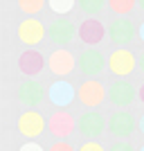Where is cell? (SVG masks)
I'll return each instance as SVG.
<instances>
[{"label": "cell", "instance_id": "cell-23", "mask_svg": "<svg viewBox=\"0 0 144 151\" xmlns=\"http://www.w3.org/2000/svg\"><path fill=\"white\" fill-rule=\"evenodd\" d=\"M108 151H135V149H133V145H128V142H124V140H117L115 145H110Z\"/></svg>", "mask_w": 144, "mask_h": 151}, {"label": "cell", "instance_id": "cell-18", "mask_svg": "<svg viewBox=\"0 0 144 151\" xmlns=\"http://www.w3.org/2000/svg\"><path fill=\"white\" fill-rule=\"evenodd\" d=\"M106 5H108V0H77V7L83 14H99L104 12Z\"/></svg>", "mask_w": 144, "mask_h": 151}, {"label": "cell", "instance_id": "cell-28", "mask_svg": "<svg viewBox=\"0 0 144 151\" xmlns=\"http://www.w3.org/2000/svg\"><path fill=\"white\" fill-rule=\"evenodd\" d=\"M140 131H142V135H144V115H142V120H140Z\"/></svg>", "mask_w": 144, "mask_h": 151}, {"label": "cell", "instance_id": "cell-9", "mask_svg": "<svg viewBox=\"0 0 144 151\" xmlns=\"http://www.w3.org/2000/svg\"><path fill=\"white\" fill-rule=\"evenodd\" d=\"M47 36V29H45V25L41 23L38 18H25L23 23L18 25V38H20V43H25V45H38L43 38Z\"/></svg>", "mask_w": 144, "mask_h": 151}, {"label": "cell", "instance_id": "cell-26", "mask_svg": "<svg viewBox=\"0 0 144 151\" xmlns=\"http://www.w3.org/2000/svg\"><path fill=\"white\" fill-rule=\"evenodd\" d=\"M138 97H140V101H142V104H144V83H142V86H140V90H138Z\"/></svg>", "mask_w": 144, "mask_h": 151}, {"label": "cell", "instance_id": "cell-19", "mask_svg": "<svg viewBox=\"0 0 144 151\" xmlns=\"http://www.w3.org/2000/svg\"><path fill=\"white\" fill-rule=\"evenodd\" d=\"M75 5H77V0H47V7H50L54 14H61V18H63V14L72 12Z\"/></svg>", "mask_w": 144, "mask_h": 151}, {"label": "cell", "instance_id": "cell-25", "mask_svg": "<svg viewBox=\"0 0 144 151\" xmlns=\"http://www.w3.org/2000/svg\"><path fill=\"white\" fill-rule=\"evenodd\" d=\"M138 36L144 41V23H140V27H138Z\"/></svg>", "mask_w": 144, "mask_h": 151}, {"label": "cell", "instance_id": "cell-12", "mask_svg": "<svg viewBox=\"0 0 144 151\" xmlns=\"http://www.w3.org/2000/svg\"><path fill=\"white\" fill-rule=\"evenodd\" d=\"M47 129H50L57 138L63 140V138H68V135H72V131H77V120L65 108H61V111H54V113H52V117L47 120Z\"/></svg>", "mask_w": 144, "mask_h": 151}, {"label": "cell", "instance_id": "cell-6", "mask_svg": "<svg viewBox=\"0 0 144 151\" xmlns=\"http://www.w3.org/2000/svg\"><path fill=\"white\" fill-rule=\"evenodd\" d=\"M135 34H138L135 23L128 20V18H122V16L110 20V25H108V38H110V43H115L117 47L128 45L133 38H135Z\"/></svg>", "mask_w": 144, "mask_h": 151}, {"label": "cell", "instance_id": "cell-14", "mask_svg": "<svg viewBox=\"0 0 144 151\" xmlns=\"http://www.w3.org/2000/svg\"><path fill=\"white\" fill-rule=\"evenodd\" d=\"M47 68L52 70V75H57V77L63 79V77H68L77 68V59L68 50H54L50 54V59H47Z\"/></svg>", "mask_w": 144, "mask_h": 151}, {"label": "cell", "instance_id": "cell-21", "mask_svg": "<svg viewBox=\"0 0 144 151\" xmlns=\"http://www.w3.org/2000/svg\"><path fill=\"white\" fill-rule=\"evenodd\" d=\"M79 151H106V149H104L97 140H86V142L79 147Z\"/></svg>", "mask_w": 144, "mask_h": 151}, {"label": "cell", "instance_id": "cell-20", "mask_svg": "<svg viewBox=\"0 0 144 151\" xmlns=\"http://www.w3.org/2000/svg\"><path fill=\"white\" fill-rule=\"evenodd\" d=\"M18 7L25 14H38L45 7V0H18Z\"/></svg>", "mask_w": 144, "mask_h": 151}, {"label": "cell", "instance_id": "cell-2", "mask_svg": "<svg viewBox=\"0 0 144 151\" xmlns=\"http://www.w3.org/2000/svg\"><path fill=\"white\" fill-rule=\"evenodd\" d=\"M106 97H108V90L104 88L97 79H86V81L77 88V99L81 101L88 111H97V106L104 104Z\"/></svg>", "mask_w": 144, "mask_h": 151}, {"label": "cell", "instance_id": "cell-10", "mask_svg": "<svg viewBox=\"0 0 144 151\" xmlns=\"http://www.w3.org/2000/svg\"><path fill=\"white\" fill-rule=\"evenodd\" d=\"M75 97H77L75 86H72L70 81H65V79L54 81L50 88H47V99H50V104H54L59 111H61V108H68Z\"/></svg>", "mask_w": 144, "mask_h": 151}, {"label": "cell", "instance_id": "cell-1", "mask_svg": "<svg viewBox=\"0 0 144 151\" xmlns=\"http://www.w3.org/2000/svg\"><path fill=\"white\" fill-rule=\"evenodd\" d=\"M108 129L106 117L99 111H86L77 117V131L81 133L86 140H97L101 138V133Z\"/></svg>", "mask_w": 144, "mask_h": 151}, {"label": "cell", "instance_id": "cell-7", "mask_svg": "<svg viewBox=\"0 0 144 151\" xmlns=\"http://www.w3.org/2000/svg\"><path fill=\"white\" fill-rule=\"evenodd\" d=\"M108 99L113 101L119 111H126V106H131L133 101L138 99V90L131 81L126 79H117L115 83H110L108 88Z\"/></svg>", "mask_w": 144, "mask_h": 151}, {"label": "cell", "instance_id": "cell-29", "mask_svg": "<svg viewBox=\"0 0 144 151\" xmlns=\"http://www.w3.org/2000/svg\"><path fill=\"white\" fill-rule=\"evenodd\" d=\"M138 7H140V9L144 12V0H138Z\"/></svg>", "mask_w": 144, "mask_h": 151}, {"label": "cell", "instance_id": "cell-15", "mask_svg": "<svg viewBox=\"0 0 144 151\" xmlns=\"http://www.w3.org/2000/svg\"><path fill=\"white\" fill-rule=\"evenodd\" d=\"M47 97V93L43 90V86L34 79H27L18 86V99L25 104V106H38L41 101Z\"/></svg>", "mask_w": 144, "mask_h": 151}, {"label": "cell", "instance_id": "cell-16", "mask_svg": "<svg viewBox=\"0 0 144 151\" xmlns=\"http://www.w3.org/2000/svg\"><path fill=\"white\" fill-rule=\"evenodd\" d=\"M45 68V59L38 50H25L18 57V70L27 77H36Z\"/></svg>", "mask_w": 144, "mask_h": 151}, {"label": "cell", "instance_id": "cell-13", "mask_svg": "<svg viewBox=\"0 0 144 151\" xmlns=\"http://www.w3.org/2000/svg\"><path fill=\"white\" fill-rule=\"evenodd\" d=\"M106 27H104V23H101L99 18H86L79 25V38H81V43L90 45V47H95V45H99L101 41H104V36H106Z\"/></svg>", "mask_w": 144, "mask_h": 151}, {"label": "cell", "instance_id": "cell-30", "mask_svg": "<svg viewBox=\"0 0 144 151\" xmlns=\"http://www.w3.org/2000/svg\"><path fill=\"white\" fill-rule=\"evenodd\" d=\"M140 151H144V145H142V147H140Z\"/></svg>", "mask_w": 144, "mask_h": 151}, {"label": "cell", "instance_id": "cell-27", "mask_svg": "<svg viewBox=\"0 0 144 151\" xmlns=\"http://www.w3.org/2000/svg\"><path fill=\"white\" fill-rule=\"evenodd\" d=\"M138 65H140V70H142V72H144V52H142V57L138 59Z\"/></svg>", "mask_w": 144, "mask_h": 151}, {"label": "cell", "instance_id": "cell-11", "mask_svg": "<svg viewBox=\"0 0 144 151\" xmlns=\"http://www.w3.org/2000/svg\"><path fill=\"white\" fill-rule=\"evenodd\" d=\"M135 126H138V122L128 111H115L108 115V131L115 138H128L135 131Z\"/></svg>", "mask_w": 144, "mask_h": 151}, {"label": "cell", "instance_id": "cell-3", "mask_svg": "<svg viewBox=\"0 0 144 151\" xmlns=\"http://www.w3.org/2000/svg\"><path fill=\"white\" fill-rule=\"evenodd\" d=\"M106 57L101 54L99 50H83L79 57H77V70L81 72L86 79H95V77H99L106 68Z\"/></svg>", "mask_w": 144, "mask_h": 151}, {"label": "cell", "instance_id": "cell-17", "mask_svg": "<svg viewBox=\"0 0 144 151\" xmlns=\"http://www.w3.org/2000/svg\"><path fill=\"white\" fill-rule=\"evenodd\" d=\"M108 7L110 12H115L117 16L126 18V14H131L135 7H138V0H108Z\"/></svg>", "mask_w": 144, "mask_h": 151}, {"label": "cell", "instance_id": "cell-24", "mask_svg": "<svg viewBox=\"0 0 144 151\" xmlns=\"http://www.w3.org/2000/svg\"><path fill=\"white\" fill-rule=\"evenodd\" d=\"M18 151H45V149H43V147H41V145H38V142H34V140H29V142H25V145L20 147Z\"/></svg>", "mask_w": 144, "mask_h": 151}, {"label": "cell", "instance_id": "cell-22", "mask_svg": "<svg viewBox=\"0 0 144 151\" xmlns=\"http://www.w3.org/2000/svg\"><path fill=\"white\" fill-rule=\"evenodd\" d=\"M47 151H75V149H72V145L65 142V140H57V142H54Z\"/></svg>", "mask_w": 144, "mask_h": 151}, {"label": "cell", "instance_id": "cell-5", "mask_svg": "<svg viewBox=\"0 0 144 151\" xmlns=\"http://www.w3.org/2000/svg\"><path fill=\"white\" fill-rule=\"evenodd\" d=\"M135 68H138V59H135V54H133L131 50L119 47V50H115L113 54L108 57V70H110L115 77H119V79H126L128 75H133Z\"/></svg>", "mask_w": 144, "mask_h": 151}, {"label": "cell", "instance_id": "cell-4", "mask_svg": "<svg viewBox=\"0 0 144 151\" xmlns=\"http://www.w3.org/2000/svg\"><path fill=\"white\" fill-rule=\"evenodd\" d=\"M47 36H50V41L54 45H59L63 50L65 45H70L75 41V36H79V27H77L68 16H63V18H57L47 27Z\"/></svg>", "mask_w": 144, "mask_h": 151}, {"label": "cell", "instance_id": "cell-8", "mask_svg": "<svg viewBox=\"0 0 144 151\" xmlns=\"http://www.w3.org/2000/svg\"><path fill=\"white\" fill-rule=\"evenodd\" d=\"M45 129H47V122H45V117L38 113V111H25V113L18 117L20 135H25V138H29V140L38 138Z\"/></svg>", "mask_w": 144, "mask_h": 151}]
</instances>
